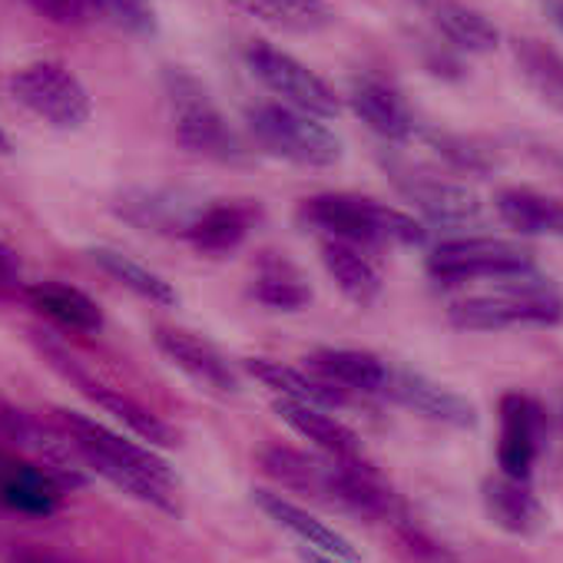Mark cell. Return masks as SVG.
Returning a JSON list of instances; mask_svg holds the SVG:
<instances>
[{"label": "cell", "mask_w": 563, "mask_h": 563, "mask_svg": "<svg viewBox=\"0 0 563 563\" xmlns=\"http://www.w3.org/2000/svg\"><path fill=\"white\" fill-rule=\"evenodd\" d=\"M57 428L74 441L84 464L117 484L120 490L133 494L136 500H146L159 510L176 514V477L163 457H156L150 448L123 441L110 428L77 415V411H57Z\"/></svg>", "instance_id": "6da1fadb"}, {"label": "cell", "mask_w": 563, "mask_h": 563, "mask_svg": "<svg viewBox=\"0 0 563 563\" xmlns=\"http://www.w3.org/2000/svg\"><path fill=\"white\" fill-rule=\"evenodd\" d=\"M497 282L494 292L451 302V325L464 332H497L510 325H556L563 319V296L533 272Z\"/></svg>", "instance_id": "7a4b0ae2"}, {"label": "cell", "mask_w": 563, "mask_h": 563, "mask_svg": "<svg viewBox=\"0 0 563 563\" xmlns=\"http://www.w3.org/2000/svg\"><path fill=\"white\" fill-rule=\"evenodd\" d=\"M302 219L329 232L332 239H345L355 245H421L428 239L424 225L415 216L352 192H322L306 199Z\"/></svg>", "instance_id": "3957f363"}, {"label": "cell", "mask_w": 563, "mask_h": 563, "mask_svg": "<svg viewBox=\"0 0 563 563\" xmlns=\"http://www.w3.org/2000/svg\"><path fill=\"white\" fill-rule=\"evenodd\" d=\"M245 123L262 153L275 159H286L302 169H329L342 159L339 133L322 117L289 103H258L245 113Z\"/></svg>", "instance_id": "277c9868"}, {"label": "cell", "mask_w": 563, "mask_h": 563, "mask_svg": "<svg viewBox=\"0 0 563 563\" xmlns=\"http://www.w3.org/2000/svg\"><path fill=\"white\" fill-rule=\"evenodd\" d=\"M166 100H169V117H173V133L183 150L206 156V159H239L242 146L232 126L225 123L222 110L212 103L209 90L189 77L186 70H166Z\"/></svg>", "instance_id": "5b68a950"}, {"label": "cell", "mask_w": 563, "mask_h": 563, "mask_svg": "<svg viewBox=\"0 0 563 563\" xmlns=\"http://www.w3.org/2000/svg\"><path fill=\"white\" fill-rule=\"evenodd\" d=\"M11 97L27 113H34L37 120L57 130H80L93 113L90 93L80 84V77L57 60H37L14 70Z\"/></svg>", "instance_id": "8992f818"}, {"label": "cell", "mask_w": 563, "mask_h": 563, "mask_svg": "<svg viewBox=\"0 0 563 563\" xmlns=\"http://www.w3.org/2000/svg\"><path fill=\"white\" fill-rule=\"evenodd\" d=\"M428 272L438 282H477V278H510L533 272V252L510 239H448L428 255Z\"/></svg>", "instance_id": "52a82bcc"}, {"label": "cell", "mask_w": 563, "mask_h": 563, "mask_svg": "<svg viewBox=\"0 0 563 563\" xmlns=\"http://www.w3.org/2000/svg\"><path fill=\"white\" fill-rule=\"evenodd\" d=\"M245 64L252 70V77L278 97V103H289L296 110H306L312 117H335L339 113V97L335 90L316 74L309 70L302 60H296L292 54L278 51L272 44H252L245 51Z\"/></svg>", "instance_id": "ba28073f"}, {"label": "cell", "mask_w": 563, "mask_h": 563, "mask_svg": "<svg viewBox=\"0 0 563 563\" xmlns=\"http://www.w3.org/2000/svg\"><path fill=\"white\" fill-rule=\"evenodd\" d=\"M391 179L401 189V196L434 225H474L484 216L481 196L464 183L411 166H391Z\"/></svg>", "instance_id": "9c48e42d"}, {"label": "cell", "mask_w": 563, "mask_h": 563, "mask_svg": "<svg viewBox=\"0 0 563 563\" xmlns=\"http://www.w3.org/2000/svg\"><path fill=\"white\" fill-rule=\"evenodd\" d=\"M382 395L418 411V415H424V418H431V421L451 424V428H474L477 424V411L464 395H457V391H451V388H444V385H438L418 372H395L391 368Z\"/></svg>", "instance_id": "30bf717a"}, {"label": "cell", "mask_w": 563, "mask_h": 563, "mask_svg": "<svg viewBox=\"0 0 563 563\" xmlns=\"http://www.w3.org/2000/svg\"><path fill=\"white\" fill-rule=\"evenodd\" d=\"M117 216L126 219L130 225L136 229H146V232H186L189 222L199 216V202L192 196H186L183 189H126L117 196L113 202Z\"/></svg>", "instance_id": "8fae6325"}, {"label": "cell", "mask_w": 563, "mask_h": 563, "mask_svg": "<svg viewBox=\"0 0 563 563\" xmlns=\"http://www.w3.org/2000/svg\"><path fill=\"white\" fill-rule=\"evenodd\" d=\"M156 345L159 352L179 368L186 372L192 382H199L209 391L219 395H232L239 388V375L232 372V365L219 355L216 345H209L206 339L186 332V329H159L156 332Z\"/></svg>", "instance_id": "7c38bea8"}, {"label": "cell", "mask_w": 563, "mask_h": 563, "mask_svg": "<svg viewBox=\"0 0 563 563\" xmlns=\"http://www.w3.org/2000/svg\"><path fill=\"white\" fill-rule=\"evenodd\" d=\"M60 484L18 451L0 448V504L11 510L47 517L60 507Z\"/></svg>", "instance_id": "4fadbf2b"}, {"label": "cell", "mask_w": 563, "mask_h": 563, "mask_svg": "<svg viewBox=\"0 0 563 563\" xmlns=\"http://www.w3.org/2000/svg\"><path fill=\"white\" fill-rule=\"evenodd\" d=\"M349 107L375 136H382L388 143H405L418 133V123H415L408 103L385 80H375V77L355 80L349 90Z\"/></svg>", "instance_id": "5bb4252c"}, {"label": "cell", "mask_w": 563, "mask_h": 563, "mask_svg": "<svg viewBox=\"0 0 563 563\" xmlns=\"http://www.w3.org/2000/svg\"><path fill=\"white\" fill-rule=\"evenodd\" d=\"M537 441H540V408L523 395H504L500 398V444H497L500 471L507 477L527 481L537 461Z\"/></svg>", "instance_id": "9a60e30c"}, {"label": "cell", "mask_w": 563, "mask_h": 563, "mask_svg": "<svg viewBox=\"0 0 563 563\" xmlns=\"http://www.w3.org/2000/svg\"><path fill=\"white\" fill-rule=\"evenodd\" d=\"M252 500L258 504V510H265L278 527H286L289 533H296L309 550L316 553H329V556H339V560H358L355 547L339 533L332 530L329 523H322L319 517H312L306 507H299L296 500L282 497L275 490H255Z\"/></svg>", "instance_id": "2e32d148"}, {"label": "cell", "mask_w": 563, "mask_h": 563, "mask_svg": "<svg viewBox=\"0 0 563 563\" xmlns=\"http://www.w3.org/2000/svg\"><path fill=\"white\" fill-rule=\"evenodd\" d=\"M322 262L339 286V292L355 306H372L382 296V272L378 265L362 252V245L345 239H325L322 242Z\"/></svg>", "instance_id": "e0dca14e"}, {"label": "cell", "mask_w": 563, "mask_h": 563, "mask_svg": "<svg viewBox=\"0 0 563 563\" xmlns=\"http://www.w3.org/2000/svg\"><path fill=\"white\" fill-rule=\"evenodd\" d=\"M312 368L339 391H362V395H382L391 372L378 355L358 349H322L312 355Z\"/></svg>", "instance_id": "ac0fdd59"}, {"label": "cell", "mask_w": 563, "mask_h": 563, "mask_svg": "<svg viewBox=\"0 0 563 563\" xmlns=\"http://www.w3.org/2000/svg\"><path fill=\"white\" fill-rule=\"evenodd\" d=\"M275 411L282 415L292 431H299L306 441H312L322 454L335 457V461H352L358 457V438L342 424L335 421L325 408H316V405H302V401H289V398H278L275 401Z\"/></svg>", "instance_id": "d6986e66"}, {"label": "cell", "mask_w": 563, "mask_h": 563, "mask_svg": "<svg viewBox=\"0 0 563 563\" xmlns=\"http://www.w3.org/2000/svg\"><path fill=\"white\" fill-rule=\"evenodd\" d=\"M434 31L457 51L490 54L500 44V31L464 0H424Z\"/></svg>", "instance_id": "ffe728a7"}, {"label": "cell", "mask_w": 563, "mask_h": 563, "mask_svg": "<svg viewBox=\"0 0 563 563\" xmlns=\"http://www.w3.org/2000/svg\"><path fill=\"white\" fill-rule=\"evenodd\" d=\"M24 296L44 319H51V322H57V325H64L70 332L90 335V332L103 329V312L80 289L60 286V282H34V286L24 289Z\"/></svg>", "instance_id": "44dd1931"}, {"label": "cell", "mask_w": 563, "mask_h": 563, "mask_svg": "<svg viewBox=\"0 0 563 563\" xmlns=\"http://www.w3.org/2000/svg\"><path fill=\"white\" fill-rule=\"evenodd\" d=\"M255 222V209L242 206V202H216V206H202L199 216L189 222V229L183 232L199 252H232L242 245V239L249 235Z\"/></svg>", "instance_id": "7402d4cb"}, {"label": "cell", "mask_w": 563, "mask_h": 563, "mask_svg": "<svg viewBox=\"0 0 563 563\" xmlns=\"http://www.w3.org/2000/svg\"><path fill=\"white\" fill-rule=\"evenodd\" d=\"M245 372L255 382H262L265 388H272L278 398H289V401H302V405H316V408H332V405L345 401V391H339L325 378H309L306 372L272 362V358H245Z\"/></svg>", "instance_id": "603a6c76"}, {"label": "cell", "mask_w": 563, "mask_h": 563, "mask_svg": "<svg viewBox=\"0 0 563 563\" xmlns=\"http://www.w3.org/2000/svg\"><path fill=\"white\" fill-rule=\"evenodd\" d=\"M262 467L282 487L335 500V457H332V464H325V461L309 457L292 448H268V451H262Z\"/></svg>", "instance_id": "cb8c5ba5"}, {"label": "cell", "mask_w": 563, "mask_h": 563, "mask_svg": "<svg viewBox=\"0 0 563 563\" xmlns=\"http://www.w3.org/2000/svg\"><path fill=\"white\" fill-rule=\"evenodd\" d=\"M484 507H487V517L507 533H533L543 520L540 500L533 497L527 481H517L507 474L484 481Z\"/></svg>", "instance_id": "d4e9b609"}, {"label": "cell", "mask_w": 563, "mask_h": 563, "mask_svg": "<svg viewBox=\"0 0 563 563\" xmlns=\"http://www.w3.org/2000/svg\"><path fill=\"white\" fill-rule=\"evenodd\" d=\"M229 4L275 31L289 34H319L335 21L329 0H229Z\"/></svg>", "instance_id": "484cf974"}, {"label": "cell", "mask_w": 563, "mask_h": 563, "mask_svg": "<svg viewBox=\"0 0 563 563\" xmlns=\"http://www.w3.org/2000/svg\"><path fill=\"white\" fill-rule=\"evenodd\" d=\"M497 216L520 235H560L563 239V202L533 189H504L494 199Z\"/></svg>", "instance_id": "4316f807"}, {"label": "cell", "mask_w": 563, "mask_h": 563, "mask_svg": "<svg viewBox=\"0 0 563 563\" xmlns=\"http://www.w3.org/2000/svg\"><path fill=\"white\" fill-rule=\"evenodd\" d=\"M514 60L527 87L556 113H563V54L537 37L514 41Z\"/></svg>", "instance_id": "83f0119b"}, {"label": "cell", "mask_w": 563, "mask_h": 563, "mask_svg": "<svg viewBox=\"0 0 563 563\" xmlns=\"http://www.w3.org/2000/svg\"><path fill=\"white\" fill-rule=\"evenodd\" d=\"M90 258H93L110 278H117L123 289H130L133 296H140V299H146V302H156V306H176V289L169 286V282H166L159 272H153L150 265L136 262L133 255H126V252H120V249L100 245V249H90Z\"/></svg>", "instance_id": "f1b7e54d"}, {"label": "cell", "mask_w": 563, "mask_h": 563, "mask_svg": "<svg viewBox=\"0 0 563 563\" xmlns=\"http://www.w3.org/2000/svg\"><path fill=\"white\" fill-rule=\"evenodd\" d=\"M84 385V395L93 398L100 408H107L117 421H123L140 441H150L156 448H173L176 444V434L169 431V424H163L150 408H143L140 401H133L130 395L123 391H113V388H103V385H93L87 378H80Z\"/></svg>", "instance_id": "f546056e"}, {"label": "cell", "mask_w": 563, "mask_h": 563, "mask_svg": "<svg viewBox=\"0 0 563 563\" xmlns=\"http://www.w3.org/2000/svg\"><path fill=\"white\" fill-rule=\"evenodd\" d=\"M252 292L262 306L278 309V312H296V309L309 306V299H312V289L306 286V278L286 262L265 265L255 278Z\"/></svg>", "instance_id": "4dcf8cb0"}, {"label": "cell", "mask_w": 563, "mask_h": 563, "mask_svg": "<svg viewBox=\"0 0 563 563\" xmlns=\"http://www.w3.org/2000/svg\"><path fill=\"white\" fill-rule=\"evenodd\" d=\"M90 11L100 14L107 24L126 31V34H153L156 31V14L150 0H87Z\"/></svg>", "instance_id": "1f68e13d"}, {"label": "cell", "mask_w": 563, "mask_h": 563, "mask_svg": "<svg viewBox=\"0 0 563 563\" xmlns=\"http://www.w3.org/2000/svg\"><path fill=\"white\" fill-rule=\"evenodd\" d=\"M424 140H428V146H431L438 156H444L454 169L487 173V169L494 166L490 150H484L481 143H474V140H467V136H457V133H438V130H431V133H424Z\"/></svg>", "instance_id": "d6a6232c"}, {"label": "cell", "mask_w": 563, "mask_h": 563, "mask_svg": "<svg viewBox=\"0 0 563 563\" xmlns=\"http://www.w3.org/2000/svg\"><path fill=\"white\" fill-rule=\"evenodd\" d=\"M24 4L57 27H84L93 18L87 0H24Z\"/></svg>", "instance_id": "836d02e7"}, {"label": "cell", "mask_w": 563, "mask_h": 563, "mask_svg": "<svg viewBox=\"0 0 563 563\" xmlns=\"http://www.w3.org/2000/svg\"><path fill=\"white\" fill-rule=\"evenodd\" d=\"M24 289V272L18 262V252L0 242V299H11Z\"/></svg>", "instance_id": "e575fe53"}, {"label": "cell", "mask_w": 563, "mask_h": 563, "mask_svg": "<svg viewBox=\"0 0 563 563\" xmlns=\"http://www.w3.org/2000/svg\"><path fill=\"white\" fill-rule=\"evenodd\" d=\"M11 563H77V560H70L57 550H47V547H21V550H14Z\"/></svg>", "instance_id": "d590c367"}, {"label": "cell", "mask_w": 563, "mask_h": 563, "mask_svg": "<svg viewBox=\"0 0 563 563\" xmlns=\"http://www.w3.org/2000/svg\"><path fill=\"white\" fill-rule=\"evenodd\" d=\"M302 556H306V563H355V560H339V556H329V553H316V550H306Z\"/></svg>", "instance_id": "8d00e7d4"}, {"label": "cell", "mask_w": 563, "mask_h": 563, "mask_svg": "<svg viewBox=\"0 0 563 563\" xmlns=\"http://www.w3.org/2000/svg\"><path fill=\"white\" fill-rule=\"evenodd\" d=\"M556 24L563 27V4H556Z\"/></svg>", "instance_id": "74e56055"}, {"label": "cell", "mask_w": 563, "mask_h": 563, "mask_svg": "<svg viewBox=\"0 0 563 563\" xmlns=\"http://www.w3.org/2000/svg\"><path fill=\"white\" fill-rule=\"evenodd\" d=\"M0 150H8V136L4 133H0Z\"/></svg>", "instance_id": "f35d334b"}, {"label": "cell", "mask_w": 563, "mask_h": 563, "mask_svg": "<svg viewBox=\"0 0 563 563\" xmlns=\"http://www.w3.org/2000/svg\"><path fill=\"white\" fill-rule=\"evenodd\" d=\"M556 169H560V173H563V159H556Z\"/></svg>", "instance_id": "ab89813d"}]
</instances>
